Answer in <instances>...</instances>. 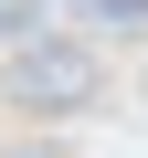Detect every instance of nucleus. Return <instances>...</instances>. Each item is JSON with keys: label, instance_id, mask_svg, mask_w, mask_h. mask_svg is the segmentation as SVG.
I'll list each match as a JSON object with an SVG mask.
<instances>
[{"label": "nucleus", "instance_id": "f257e3e1", "mask_svg": "<svg viewBox=\"0 0 148 158\" xmlns=\"http://www.w3.org/2000/svg\"><path fill=\"white\" fill-rule=\"evenodd\" d=\"M95 85H106V63L85 32H21L11 63H0L11 116H74V106H95Z\"/></svg>", "mask_w": 148, "mask_h": 158}, {"label": "nucleus", "instance_id": "f03ea898", "mask_svg": "<svg viewBox=\"0 0 148 158\" xmlns=\"http://www.w3.org/2000/svg\"><path fill=\"white\" fill-rule=\"evenodd\" d=\"M85 21H106V32H148V0H85Z\"/></svg>", "mask_w": 148, "mask_h": 158}, {"label": "nucleus", "instance_id": "7ed1b4c3", "mask_svg": "<svg viewBox=\"0 0 148 158\" xmlns=\"http://www.w3.org/2000/svg\"><path fill=\"white\" fill-rule=\"evenodd\" d=\"M0 158H74L63 137H21V148H0Z\"/></svg>", "mask_w": 148, "mask_h": 158}]
</instances>
